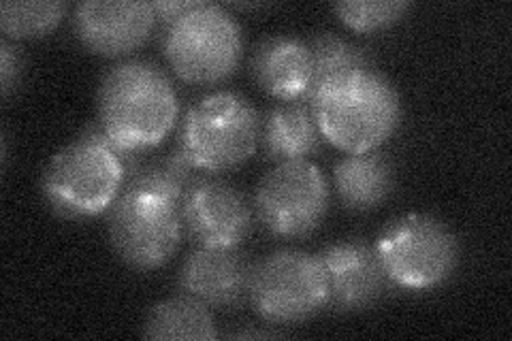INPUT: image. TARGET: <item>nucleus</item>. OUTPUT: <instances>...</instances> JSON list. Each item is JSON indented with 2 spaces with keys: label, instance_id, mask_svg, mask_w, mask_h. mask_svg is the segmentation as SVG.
Returning <instances> with one entry per match:
<instances>
[{
  "label": "nucleus",
  "instance_id": "4",
  "mask_svg": "<svg viewBox=\"0 0 512 341\" xmlns=\"http://www.w3.org/2000/svg\"><path fill=\"white\" fill-rule=\"evenodd\" d=\"M126 186L120 158L99 143L77 137L60 148L41 177V194L58 218L88 220L105 214Z\"/></svg>",
  "mask_w": 512,
  "mask_h": 341
},
{
  "label": "nucleus",
  "instance_id": "16",
  "mask_svg": "<svg viewBox=\"0 0 512 341\" xmlns=\"http://www.w3.org/2000/svg\"><path fill=\"white\" fill-rule=\"evenodd\" d=\"M259 148L269 162L310 160L323 148V133L308 101L280 103L261 118Z\"/></svg>",
  "mask_w": 512,
  "mask_h": 341
},
{
  "label": "nucleus",
  "instance_id": "5",
  "mask_svg": "<svg viewBox=\"0 0 512 341\" xmlns=\"http://www.w3.org/2000/svg\"><path fill=\"white\" fill-rule=\"evenodd\" d=\"M380 265L391 286L425 292L453 278L459 265V239L429 214H404L384 226L376 241Z\"/></svg>",
  "mask_w": 512,
  "mask_h": 341
},
{
  "label": "nucleus",
  "instance_id": "13",
  "mask_svg": "<svg viewBox=\"0 0 512 341\" xmlns=\"http://www.w3.org/2000/svg\"><path fill=\"white\" fill-rule=\"evenodd\" d=\"M252 267L239 248H197L184 258L178 286L210 310H235L248 301Z\"/></svg>",
  "mask_w": 512,
  "mask_h": 341
},
{
  "label": "nucleus",
  "instance_id": "23",
  "mask_svg": "<svg viewBox=\"0 0 512 341\" xmlns=\"http://www.w3.org/2000/svg\"><path fill=\"white\" fill-rule=\"evenodd\" d=\"M201 3L203 0H160V3H152L156 13V28L165 32L173 22H178L182 15L197 9Z\"/></svg>",
  "mask_w": 512,
  "mask_h": 341
},
{
  "label": "nucleus",
  "instance_id": "10",
  "mask_svg": "<svg viewBox=\"0 0 512 341\" xmlns=\"http://www.w3.org/2000/svg\"><path fill=\"white\" fill-rule=\"evenodd\" d=\"M184 233L197 248H239L254 226V207L235 184L199 175L180 203Z\"/></svg>",
  "mask_w": 512,
  "mask_h": 341
},
{
  "label": "nucleus",
  "instance_id": "2",
  "mask_svg": "<svg viewBox=\"0 0 512 341\" xmlns=\"http://www.w3.org/2000/svg\"><path fill=\"white\" fill-rule=\"evenodd\" d=\"M308 103L323 139L348 154L378 150L402 122L399 92L376 69L327 79L312 90Z\"/></svg>",
  "mask_w": 512,
  "mask_h": 341
},
{
  "label": "nucleus",
  "instance_id": "6",
  "mask_svg": "<svg viewBox=\"0 0 512 341\" xmlns=\"http://www.w3.org/2000/svg\"><path fill=\"white\" fill-rule=\"evenodd\" d=\"M163 54L184 84L216 86L229 79L244 54L242 26L222 5L201 3L163 35Z\"/></svg>",
  "mask_w": 512,
  "mask_h": 341
},
{
  "label": "nucleus",
  "instance_id": "14",
  "mask_svg": "<svg viewBox=\"0 0 512 341\" xmlns=\"http://www.w3.org/2000/svg\"><path fill=\"white\" fill-rule=\"evenodd\" d=\"M250 77L269 99L308 101L314 90L310 45L291 35L265 37L250 56Z\"/></svg>",
  "mask_w": 512,
  "mask_h": 341
},
{
  "label": "nucleus",
  "instance_id": "8",
  "mask_svg": "<svg viewBox=\"0 0 512 341\" xmlns=\"http://www.w3.org/2000/svg\"><path fill=\"white\" fill-rule=\"evenodd\" d=\"M248 301L269 324H299L323 312L329 280L320 256L303 250H278L252 267Z\"/></svg>",
  "mask_w": 512,
  "mask_h": 341
},
{
  "label": "nucleus",
  "instance_id": "21",
  "mask_svg": "<svg viewBox=\"0 0 512 341\" xmlns=\"http://www.w3.org/2000/svg\"><path fill=\"white\" fill-rule=\"evenodd\" d=\"M410 11V3L404 0H384V3H363V0H352V3H335L333 13L338 20L359 35H372V32L387 30L402 22Z\"/></svg>",
  "mask_w": 512,
  "mask_h": 341
},
{
  "label": "nucleus",
  "instance_id": "9",
  "mask_svg": "<svg viewBox=\"0 0 512 341\" xmlns=\"http://www.w3.org/2000/svg\"><path fill=\"white\" fill-rule=\"evenodd\" d=\"M331 205L327 177L310 160L280 162L254 192V218L276 239H303L323 226Z\"/></svg>",
  "mask_w": 512,
  "mask_h": 341
},
{
  "label": "nucleus",
  "instance_id": "11",
  "mask_svg": "<svg viewBox=\"0 0 512 341\" xmlns=\"http://www.w3.org/2000/svg\"><path fill=\"white\" fill-rule=\"evenodd\" d=\"M71 22L84 50L101 58H124L150 41L156 13L146 0H84L75 5Z\"/></svg>",
  "mask_w": 512,
  "mask_h": 341
},
{
  "label": "nucleus",
  "instance_id": "24",
  "mask_svg": "<svg viewBox=\"0 0 512 341\" xmlns=\"http://www.w3.org/2000/svg\"><path fill=\"white\" fill-rule=\"evenodd\" d=\"M278 333H274V331H244V333H235V337H276Z\"/></svg>",
  "mask_w": 512,
  "mask_h": 341
},
{
  "label": "nucleus",
  "instance_id": "3",
  "mask_svg": "<svg viewBox=\"0 0 512 341\" xmlns=\"http://www.w3.org/2000/svg\"><path fill=\"white\" fill-rule=\"evenodd\" d=\"M261 118L244 94L216 90L205 94L182 118L178 150L203 175L242 167L259 148Z\"/></svg>",
  "mask_w": 512,
  "mask_h": 341
},
{
  "label": "nucleus",
  "instance_id": "15",
  "mask_svg": "<svg viewBox=\"0 0 512 341\" xmlns=\"http://www.w3.org/2000/svg\"><path fill=\"white\" fill-rule=\"evenodd\" d=\"M333 190L352 214L374 211L387 203L395 190L393 160L380 150L348 154L335 162Z\"/></svg>",
  "mask_w": 512,
  "mask_h": 341
},
{
  "label": "nucleus",
  "instance_id": "17",
  "mask_svg": "<svg viewBox=\"0 0 512 341\" xmlns=\"http://www.w3.org/2000/svg\"><path fill=\"white\" fill-rule=\"evenodd\" d=\"M141 335L146 339L207 341L218 337V329L210 307L182 292L150 307Z\"/></svg>",
  "mask_w": 512,
  "mask_h": 341
},
{
  "label": "nucleus",
  "instance_id": "12",
  "mask_svg": "<svg viewBox=\"0 0 512 341\" xmlns=\"http://www.w3.org/2000/svg\"><path fill=\"white\" fill-rule=\"evenodd\" d=\"M318 256L329 280L327 307L335 314L370 310L391 286L382 271L376 248L367 241H335Z\"/></svg>",
  "mask_w": 512,
  "mask_h": 341
},
{
  "label": "nucleus",
  "instance_id": "20",
  "mask_svg": "<svg viewBox=\"0 0 512 341\" xmlns=\"http://www.w3.org/2000/svg\"><path fill=\"white\" fill-rule=\"evenodd\" d=\"M308 45L314 64V88L350 71L374 69V56L367 47L352 43L335 32H320Z\"/></svg>",
  "mask_w": 512,
  "mask_h": 341
},
{
  "label": "nucleus",
  "instance_id": "18",
  "mask_svg": "<svg viewBox=\"0 0 512 341\" xmlns=\"http://www.w3.org/2000/svg\"><path fill=\"white\" fill-rule=\"evenodd\" d=\"M201 173L192 169L180 152L148 156L126 177L124 190H146L182 203L184 194Z\"/></svg>",
  "mask_w": 512,
  "mask_h": 341
},
{
  "label": "nucleus",
  "instance_id": "7",
  "mask_svg": "<svg viewBox=\"0 0 512 341\" xmlns=\"http://www.w3.org/2000/svg\"><path fill=\"white\" fill-rule=\"evenodd\" d=\"M107 235L124 265L156 271L178 254L184 241L180 203L156 192L124 190L109 209Z\"/></svg>",
  "mask_w": 512,
  "mask_h": 341
},
{
  "label": "nucleus",
  "instance_id": "19",
  "mask_svg": "<svg viewBox=\"0 0 512 341\" xmlns=\"http://www.w3.org/2000/svg\"><path fill=\"white\" fill-rule=\"evenodd\" d=\"M67 5L60 0H5L0 3V30L11 41L43 39L62 24Z\"/></svg>",
  "mask_w": 512,
  "mask_h": 341
},
{
  "label": "nucleus",
  "instance_id": "1",
  "mask_svg": "<svg viewBox=\"0 0 512 341\" xmlns=\"http://www.w3.org/2000/svg\"><path fill=\"white\" fill-rule=\"evenodd\" d=\"M180 99L160 64L131 58L109 67L96 92V122L128 150L152 152L178 122Z\"/></svg>",
  "mask_w": 512,
  "mask_h": 341
},
{
  "label": "nucleus",
  "instance_id": "22",
  "mask_svg": "<svg viewBox=\"0 0 512 341\" xmlns=\"http://www.w3.org/2000/svg\"><path fill=\"white\" fill-rule=\"evenodd\" d=\"M24 71L26 62L20 45L3 37V41H0V94H3V99H9L20 88Z\"/></svg>",
  "mask_w": 512,
  "mask_h": 341
}]
</instances>
